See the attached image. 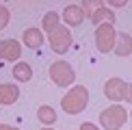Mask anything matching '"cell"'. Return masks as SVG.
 <instances>
[{"instance_id":"obj_1","label":"cell","mask_w":132,"mask_h":130,"mask_svg":"<svg viewBox=\"0 0 132 130\" xmlns=\"http://www.w3.org/2000/svg\"><path fill=\"white\" fill-rule=\"evenodd\" d=\"M87 104H89V91L82 85L71 87L61 100V108L67 115H78V113H82L87 108Z\"/></svg>"},{"instance_id":"obj_2","label":"cell","mask_w":132,"mask_h":130,"mask_svg":"<svg viewBox=\"0 0 132 130\" xmlns=\"http://www.w3.org/2000/svg\"><path fill=\"white\" fill-rule=\"evenodd\" d=\"M128 121V111L121 104H113L100 113V124L104 130H119Z\"/></svg>"},{"instance_id":"obj_3","label":"cell","mask_w":132,"mask_h":130,"mask_svg":"<svg viewBox=\"0 0 132 130\" xmlns=\"http://www.w3.org/2000/svg\"><path fill=\"white\" fill-rule=\"evenodd\" d=\"M50 78L56 87H69L76 80V72L67 61H54L50 65Z\"/></svg>"},{"instance_id":"obj_4","label":"cell","mask_w":132,"mask_h":130,"mask_svg":"<svg viewBox=\"0 0 132 130\" xmlns=\"http://www.w3.org/2000/svg\"><path fill=\"white\" fill-rule=\"evenodd\" d=\"M115 41H117V32L113 24H100L95 26V46L100 52H111L115 50Z\"/></svg>"},{"instance_id":"obj_5","label":"cell","mask_w":132,"mask_h":130,"mask_svg":"<svg viewBox=\"0 0 132 130\" xmlns=\"http://www.w3.org/2000/svg\"><path fill=\"white\" fill-rule=\"evenodd\" d=\"M104 95L108 98L111 102H123L128 100V83L121 78H108L104 83Z\"/></svg>"},{"instance_id":"obj_6","label":"cell","mask_w":132,"mask_h":130,"mask_svg":"<svg viewBox=\"0 0 132 130\" xmlns=\"http://www.w3.org/2000/svg\"><path fill=\"white\" fill-rule=\"evenodd\" d=\"M48 39H50L52 52L65 54V52L69 50V46H71V32H69L67 26H59L56 30H52L50 35H48Z\"/></svg>"},{"instance_id":"obj_7","label":"cell","mask_w":132,"mask_h":130,"mask_svg":"<svg viewBox=\"0 0 132 130\" xmlns=\"http://www.w3.org/2000/svg\"><path fill=\"white\" fill-rule=\"evenodd\" d=\"M20 56H22V43L18 39H2L0 41V59L2 61L18 63Z\"/></svg>"},{"instance_id":"obj_8","label":"cell","mask_w":132,"mask_h":130,"mask_svg":"<svg viewBox=\"0 0 132 130\" xmlns=\"http://www.w3.org/2000/svg\"><path fill=\"white\" fill-rule=\"evenodd\" d=\"M85 11H82L78 4H67V7L63 9V20H65V24H67V28L69 26H80L82 22H85Z\"/></svg>"},{"instance_id":"obj_9","label":"cell","mask_w":132,"mask_h":130,"mask_svg":"<svg viewBox=\"0 0 132 130\" xmlns=\"http://www.w3.org/2000/svg\"><path fill=\"white\" fill-rule=\"evenodd\" d=\"M18 98H20V87L18 85H11V83H2L0 85V104L2 106L15 104Z\"/></svg>"},{"instance_id":"obj_10","label":"cell","mask_w":132,"mask_h":130,"mask_svg":"<svg viewBox=\"0 0 132 130\" xmlns=\"http://www.w3.org/2000/svg\"><path fill=\"white\" fill-rule=\"evenodd\" d=\"M115 54L117 56H130L132 54V37L128 32H119L115 41Z\"/></svg>"},{"instance_id":"obj_11","label":"cell","mask_w":132,"mask_h":130,"mask_svg":"<svg viewBox=\"0 0 132 130\" xmlns=\"http://www.w3.org/2000/svg\"><path fill=\"white\" fill-rule=\"evenodd\" d=\"M22 39H24V43L30 48V50H39V48L43 46V35L39 28H26L24 35H22Z\"/></svg>"},{"instance_id":"obj_12","label":"cell","mask_w":132,"mask_h":130,"mask_svg":"<svg viewBox=\"0 0 132 130\" xmlns=\"http://www.w3.org/2000/svg\"><path fill=\"white\" fill-rule=\"evenodd\" d=\"M89 20H91L95 26H100V24H115V20H117V18H115V13L106 7V4H104V7H100Z\"/></svg>"},{"instance_id":"obj_13","label":"cell","mask_w":132,"mask_h":130,"mask_svg":"<svg viewBox=\"0 0 132 130\" xmlns=\"http://www.w3.org/2000/svg\"><path fill=\"white\" fill-rule=\"evenodd\" d=\"M11 72H13V78L18 80V83H28V80L32 78V67L28 63H24V61H18Z\"/></svg>"},{"instance_id":"obj_14","label":"cell","mask_w":132,"mask_h":130,"mask_svg":"<svg viewBox=\"0 0 132 130\" xmlns=\"http://www.w3.org/2000/svg\"><path fill=\"white\" fill-rule=\"evenodd\" d=\"M37 119H39L41 124H46L48 128H52V124L56 121V111H54L52 106H48V104H41L37 108Z\"/></svg>"},{"instance_id":"obj_15","label":"cell","mask_w":132,"mask_h":130,"mask_svg":"<svg viewBox=\"0 0 132 130\" xmlns=\"http://www.w3.org/2000/svg\"><path fill=\"white\" fill-rule=\"evenodd\" d=\"M59 22H61V15H59V13H54V11H48V13L43 15V22H41V24H43V30H46L48 35H50L52 30H56L59 26H61Z\"/></svg>"},{"instance_id":"obj_16","label":"cell","mask_w":132,"mask_h":130,"mask_svg":"<svg viewBox=\"0 0 132 130\" xmlns=\"http://www.w3.org/2000/svg\"><path fill=\"white\" fill-rule=\"evenodd\" d=\"M100 7H104V2H102V0H82V4H80V9L85 11V15H87V18H91V15L95 13V11L100 9Z\"/></svg>"},{"instance_id":"obj_17","label":"cell","mask_w":132,"mask_h":130,"mask_svg":"<svg viewBox=\"0 0 132 130\" xmlns=\"http://www.w3.org/2000/svg\"><path fill=\"white\" fill-rule=\"evenodd\" d=\"M7 24H9V9L0 4V30H2Z\"/></svg>"},{"instance_id":"obj_18","label":"cell","mask_w":132,"mask_h":130,"mask_svg":"<svg viewBox=\"0 0 132 130\" xmlns=\"http://www.w3.org/2000/svg\"><path fill=\"white\" fill-rule=\"evenodd\" d=\"M108 7H126V0H111Z\"/></svg>"},{"instance_id":"obj_19","label":"cell","mask_w":132,"mask_h":130,"mask_svg":"<svg viewBox=\"0 0 132 130\" xmlns=\"http://www.w3.org/2000/svg\"><path fill=\"white\" fill-rule=\"evenodd\" d=\"M78 130H97L95 126H93V124H89V121H85V124H80V128Z\"/></svg>"},{"instance_id":"obj_20","label":"cell","mask_w":132,"mask_h":130,"mask_svg":"<svg viewBox=\"0 0 132 130\" xmlns=\"http://www.w3.org/2000/svg\"><path fill=\"white\" fill-rule=\"evenodd\" d=\"M0 130H18L15 126H9V124H0Z\"/></svg>"},{"instance_id":"obj_21","label":"cell","mask_w":132,"mask_h":130,"mask_svg":"<svg viewBox=\"0 0 132 130\" xmlns=\"http://www.w3.org/2000/svg\"><path fill=\"white\" fill-rule=\"evenodd\" d=\"M128 102H132V83L128 85Z\"/></svg>"},{"instance_id":"obj_22","label":"cell","mask_w":132,"mask_h":130,"mask_svg":"<svg viewBox=\"0 0 132 130\" xmlns=\"http://www.w3.org/2000/svg\"><path fill=\"white\" fill-rule=\"evenodd\" d=\"M41 130H54V128H48V126H46V128H41Z\"/></svg>"},{"instance_id":"obj_23","label":"cell","mask_w":132,"mask_h":130,"mask_svg":"<svg viewBox=\"0 0 132 130\" xmlns=\"http://www.w3.org/2000/svg\"><path fill=\"white\" fill-rule=\"evenodd\" d=\"M130 117H132V113H130Z\"/></svg>"}]
</instances>
